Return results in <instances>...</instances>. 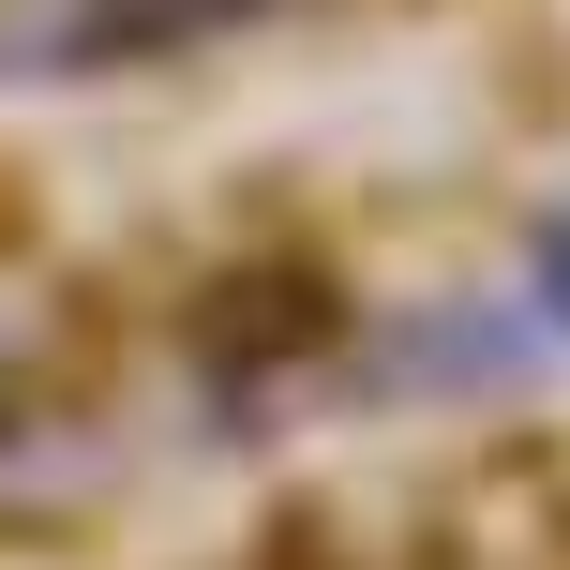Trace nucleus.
I'll return each mask as SVG.
<instances>
[{
  "label": "nucleus",
  "instance_id": "1",
  "mask_svg": "<svg viewBox=\"0 0 570 570\" xmlns=\"http://www.w3.org/2000/svg\"><path fill=\"white\" fill-rule=\"evenodd\" d=\"M256 16H285V0H60L46 30H0V76H120V60H180Z\"/></svg>",
  "mask_w": 570,
  "mask_h": 570
},
{
  "label": "nucleus",
  "instance_id": "2",
  "mask_svg": "<svg viewBox=\"0 0 570 570\" xmlns=\"http://www.w3.org/2000/svg\"><path fill=\"white\" fill-rule=\"evenodd\" d=\"M541 315H556V331H570V226L541 240Z\"/></svg>",
  "mask_w": 570,
  "mask_h": 570
}]
</instances>
